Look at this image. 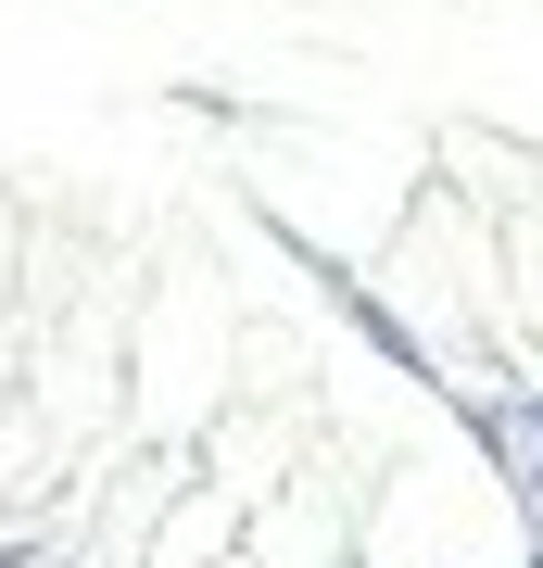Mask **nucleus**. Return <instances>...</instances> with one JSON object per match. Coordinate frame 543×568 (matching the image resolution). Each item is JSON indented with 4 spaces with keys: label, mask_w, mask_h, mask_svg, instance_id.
I'll return each mask as SVG.
<instances>
[]
</instances>
